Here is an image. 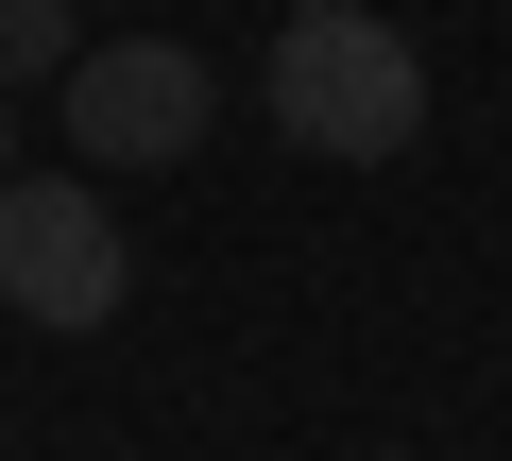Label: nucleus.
I'll return each mask as SVG.
<instances>
[{"mask_svg":"<svg viewBox=\"0 0 512 461\" xmlns=\"http://www.w3.org/2000/svg\"><path fill=\"white\" fill-rule=\"evenodd\" d=\"M256 103H274V137L325 154V171H393L427 137V52L376 18V0H291L274 52H256Z\"/></svg>","mask_w":512,"mask_h":461,"instance_id":"f257e3e1","label":"nucleus"},{"mask_svg":"<svg viewBox=\"0 0 512 461\" xmlns=\"http://www.w3.org/2000/svg\"><path fill=\"white\" fill-rule=\"evenodd\" d=\"M120 291H137L120 205L86 171H0V308L52 325V342H86V325H120Z\"/></svg>","mask_w":512,"mask_h":461,"instance_id":"f03ea898","label":"nucleus"},{"mask_svg":"<svg viewBox=\"0 0 512 461\" xmlns=\"http://www.w3.org/2000/svg\"><path fill=\"white\" fill-rule=\"evenodd\" d=\"M205 120H222V69L188 35H86L69 52V171H171V154H205Z\"/></svg>","mask_w":512,"mask_h":461,"instance_id":"7ed1b4c3","label":"nucleus"},{"mask_svg":"<svg viewBox=\"0 0 512 461\" xmlns=\"http://www.w3.org/2000/svg\"><path fill=\"white\" fill-rule=\"evenodd\" d=\"M69 0H0V86H69Z\"/></svg>","mask_w":512,"mask_h":461,"instance_id":"20e7f679","label":"nucleus"},{"mask_svg":"<svg viewBox=\"0 0 512 461\" xmlns=\"http://www.w3.org/2000/svg\"><path fill=\"white\" fill-rule=\"evenodd\" d=\"M0 171H18V86H0Z\"/></svg>","mask_w":512,"mask_h":461,"instance_id":"39448f33","label":"nucleus"}]
</instances>
